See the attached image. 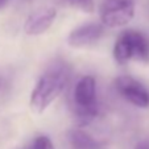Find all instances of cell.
I'll return each instance as SVG.
<instances>
[{
	"label": "cell",
	"instance_id": "1",
	"mask_svg": "<svg viewBox=\"0 0 149 149\" xmlns=\"http://www.w3.org/2000/svg\"><path fill=\"white\" fill-rule=\"evenodd\" d=\"M70 81V69L66 63L58 62L52 65L40 77L31 93L29 106L36 113H42L63 94Z\"/></svg>",
	"mask_w": 149,
	"mask_h": 149
},
{
	"label": "cell",
	"instance_id": "2",
	"mask_svg": "<svg viewBox=\"0 0 149 149\" xmlns=\"http://www.w3.org/2000/svg\"><path fill=\"white\" fill-rule=\"evenodd\" d=\"M113 58L124 65L130 61L149 63V38L140 31L128 29L120 33L113 45Z\"/></svg>",
	"mask_w": 149,
	"mask_h": 149
},
{
	"label": "cell",
	"instance_id": "3",
	"mask_svg": "<svg viewBox=\"0 0 149 149\" xmlns=\"http://www.w3.org/2000/svg\"><path fill=\"white\" fill-rule=\"evenodd\" d=\"M73 111L74 116L81 124H87L98 113L95 78L84 75L77 82L73 90Z\"/></svg>",
	"mask_w": 149,
	"mask_h": 149
},
{
	"label": "cell",
	"instance_id": "4",
	"mask_svg": "<svg viewBox=\"0 0 149 149\" xmlns=\"http://www.w3.org/2000/svg\"><path fill=\"white\" fill-rule=\"evenodd\" d=\"M135 16L133 0H104L100 7L102 25L106 28H120Z\"/></svg>",
	"mask_w": 149,
	"mask_h": 149
},
{
	"label": "cell",
	"instance_id": "5",
	"mask_svg": "<svg viewBox=\"0 0 149 149\" xmlns=\"http://www.w3.org/2000/svg\"><path fill=\"white\" fill-rule=\"evenodd\" d=\"M115 87L123 99L140 108L149 107V90L141 82L130 75H121L115 81Z\"/></svg>",
	"mask_w": 149,
	"mask_h": 149
},
{
	"label": "cell",
	"instance_id": "6",
	"mask_svg": "<svg viewBox=\"0 0 149 149\" xmlns=\"http://www.w3.org/2000/svg\"><path fill=\"white\" fill-rule=\"evenodd\" d=\"M103 34L104 26L102 24H84V25H81L74 31H71V33L68 37V44L69 46L75 49L86 48V46H90L95 42H98Z\"/></svg>",
	"mask_w": 149,
	"mask_h": 149
},
{
	"label": "cell",
	"instance_id": "7",
	"mask_svg": "<svg viewBox=\"0 0 149 149\" xmlns=\"http://www.w3.org/2000/svg\"><path fill=\"white\" fill-rule=\"evenodd\" d=\"M57 17V11L53 7H44L37 11L32 12L25 20L24 24V32L28 36H40L45 33Z\"/></svg>",
	"mask_w": 149,
	"mask_h": 149
},
{
	"label": "cell",
	"instance_id": "8",
	"mask_svg": "<svg viewBox=\"0 0 149 149\" xmlns=\"http://www.w3.org/2000/svg\"><path fill=\"white\" fill-rule=\"evenodd\" d=\"M68 141L71 149H99L98 141L82 130L70 131L68 135Z\"/></svg>",
	"mask_w": 149,
	"mask_h": 149
},
{
	"label": "cell",
	"instance_id": "9",
	"mask_svg": "<svg viewBox=\"0 0 149 149\" xmlns=\"http://www.w3.org/2000/svg\"><path fill=\"white\" fill-rule=\"evenodd\" d=\"M73 8L79 9L84 13H93L95 9L94 0H66Z\"/></svg>",
	"mask_w": 149,
	"mask_h": 149
},
{
	"label": "cell",
	"instance_id": "10",
	"mask_svg": "<svg viewBox=\"0 0 149 149\" xmlns=\"http://www.w3.org/2000/svg\"><path fill=\"white\" fill-rule=\"evenodd\" d=\"M31 148L32 149H56L52 140L48 136H38V137H36V140L32 143Z\"/></svg>",
	"mask_w": 149,
	"mask_h": 149
},
{
	"label": "cell",
	"instance_id": "11",
	"mask_svg": "<svg viewBox=\"0 0 149 149\" xmlns=\"http://www.w3.org/2000/svg\"><path fill=\"white\" fill-rule=\"evenodd\" d=\"M135 149H149V141H141L135 146Z\"/></svg>",
	"mask_w": 149,
	"mask_h": 149
},
{
	"label": "cell",
	"instance_id": "12",
	"mask_svg": "<svg viewBox=\"0 0 149 149\" xmlns=\"http://www.w3.org/2000/svg\"><path fill=\"white\" fill-rule=\"evenodd\" d=\"M7 3H8V0H0V9L4 8L7 6Z\"/></svg>",
	"mask_w": 149,
	"mask_h": 149
},
{
	"label": "cell",
	"instance_id": "13",
	"mask_svg": "<svg viewBox=\"0 0 149 149\" xmlns=\"http://www.w3.org/2000/svg\"><path fill=\"white\" fill-rule=\"evenodd\" d=\"M25 149H32V148H31V146H28V148H25Z\"/></svg>",
	"mask_w": 149,
	"mask_h": 149
}]
</instances>
